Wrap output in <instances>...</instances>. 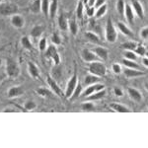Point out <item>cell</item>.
Masks as SVG:
<instances>
[{"label":"cell","mask_w":148,"mask_h":148,"mask_svg":"<svg viewBox=\"0 0 148 148\" xmlns=\"http://www.w3.org/2000/svg\"><path fill=\"white\" fill-rule=\"evenodd\" d=\"M21 73L20 66L15 59L8 57L6 59V75L10 79H16Z\"/></svg>","instance_id":"1"},{"label":"cell","mask_w":148,"mask_h":148,"mask_svg":"<svg viewBox=\"0 0 148 148\" xmlns=\"http://www.w3.org/2000/svg\"><path fill=\"white\" fill-rule=\"evenodd\" d=\"M88 70L91 74L98 76V77H104L107 74V67L105 65V63H103L101 60L89 62Z\"/></svg>","instance_id":"2"},{"label":"cell","mask_w":148,"mask_h":148,"mask_svg":"<svg viewBox=\"0 0 148 148\" xmlns=\"http://www.w3.org/2000/svg\"><path fill=\"white\" fill-rule=\"evenodd\" d=\"M105 38H106L107 42H111V44L116 42V39H118V32H116V29L111 18H109L107 21L106 29H105Z\"/></svg>","instance_id":"3"},{"label":"cell","mask_w":148,"mask_h":148,"mask_svg":"<svg viewBox=\"0 0 148 148\" xmlns=\"http://www.w3.org/2000/svg\"><path fill=\"white\" fill-rule=\"evenodd\" d=\"M19 12V7L12 2L0 3V16H12Z\"/></svg>","instance_id":"4"},{"label":"cell","mask_w":148,"mask_h":148,"mask_svg":"<svg viewBox=\"0 0 148 148\" xmlns=\"http://www.w3.org/2000/svg\"><path fill=\"white\" fill-rule=\"evenodd\" d=\"M78 83V76H77V68H76V65L74 67V73L73 75L70 77V79L68 80L67 84H66V88H65V92H64V97L69 99L70 96L72 95V93L75 89L76 85Z\"/></svg>","instance_id":"5"},{"label":"cell","mask_w":148,"mask_h":148,"mask_svg":"<svg viewBox=\"0 0 148 148\" xmlns=\"http://www.w3.org/2000/svg\"><path fill=\"white\" fill-rule=\"evenodd\" d=\"M56 47V46H54V45H51V46L47 47V49L46 51V56L47 58L51 59L56 65H58V64L60 63V56H59L58 51H57V49Z\"/></svg>","instance_id":"6"},{"label":"cell","mask_w":148,"mask_h":148,"mask_svg":"<svg viewBox=\"0 0 148 148\" xmlns=\"http://www.w3.org/2000/svg\"><path fill=\"white\" fill-rule=\"evenodd\" d=\"M47 84H49V88H51V90L52 91V93H54V94L57 95V96L60 97V98L64 97V93L62 91V89L59 87V85L57 84V82L56 81L54 78H52L51 75H47Z\"/></svg>","instance_id":"7"},{"label":"cell","mask_w":148,"mask_h":148,"mask_svg":"<svg viewBox=\"0 0 148 148\" xmlns=\"http://www.w3.org/2000/svg\"><path fill=\"white\" fill-rule=\"evenodd\" d=\"M105 89V86L101 84V83H95V84H92V85H89L86 87L85 90H82V93H81L80 97H88L89 95L93 94L94 92H97V91H100V90H103Z\"/></svg>","instance_id":"8"},{"label":"cell","mask_w":148,"mask_h":148,"mask_svg":"<svg viewBox=\"0 0 148 148\" xmlns=\"http://www.w3.org/2000/svg\"><path fill=\"white\" fill-rule=\"evenodd\" d=\"M81 57L85 62H92V61H98L100 60L98 56L94 53L93 51H90L88 49H83L81 51Z\"/></svg>","instance_id":"9"},{"label":"cell","mask_w":148,"mask_h":148,"mask_svg":"<svg viewBox=\"0 0 148 148\" xmlns=\"http://www.w3.org/2000/svg\"><path fill=\"white\" fill-rule=\"evenodd\" d=\"M25 93V90L22 86H12L10 89L7 91V97L9 99H14V98H18L22 96Z\"/></svg>","instance_id":"10"},{"label":"cell","mask_w":148,"mask_h":148,"mask_svg":"<svg viewBox=\"0 0 148 148\" xmlns=\"http://www.w3.org/2000/svg\"><path fill=\"white\" fill-rule=\"evenodd\" d=\"M10 23L14 28L16 29H22L25 26V19L20 14H14L10 18Z\"/></svg>","instance_id":"11"},{"label":"cell","mask_w":148,"mask_h":148,"mask_svg":"<svg viewBox=\"0 0 148 148\" xmlns=\"http://www.w3.org/2000/svg\"><path fill=\"white\" fill-rule=\"evenodd\" d=\"M93 51H94V53L98 56V58H99L100 60H103V61L108 60V58H109L108 49H106V47H104L102 46H98L93 49Z\"/></svg>","instance_id":"12"},{"label":"cell","mask_w":148,"mask_h":148,"mask_svg":"<svg viewBox=\"0 0 148 148\" xmlns=\"http://www.w3.org/2000/svg\"><path fill=\"white\" fill-rule=\"evenodd\" d=\"M131 8L134 11V14H136V16H138L141 20L144 19V9L138 0H131Z\"/></svg>","instance_id":"13"},{"label":"cell","mask_w":148,"mask_h":148,"mask_svg":"<svg viewBox=\"0 0 148 148\" xmlns=\"http://www.w3.org/2000/svg\"><path fill=\"white\" fill-rule=\"evenodd\" d=\"M27 68H28L29 75H30L32 78H34V79H39V78L40 77V69L34 62H33V61H29Z\"/></svg>","instance_id":"14"},{"label":"cell","mask_w":148,"mask_h":148,"mask_svg":"<svg viewBox=\"0 0 148 148\" xmlns=\"http://www.w3.org/2000/svg\"><path fill=\"white\" fill-rule=\"evenodd\" d=\"M123 74L127 78H135V77H140V76L146 75V72L142 70H137V69L125 67V69L123 70Z\"/></svg>","instance_id":"15"},{"label":"cell","mask_w":148,"mask_h":148,"mask_svg":"<svg viewBox=\"0 0 148 148\" xmlns=\"http://www.w3.org/2000/svg\"><path fill=\"white\" fill-rule=\"evenodd\" d=\"M127 93H128V96L130 97V99L132 100V101H134L136 103H140L142 101L141 93H140L139 90H137L136 88L130 87L127 89Z\"/></svg>","instance_id":"16"},{"label":"cell","mask_w":148,"mask_h":148,"mask_svg":"<svg viewBox=\"0 0 148 148\" xmlns=\"http://www.w3.org/2000/svg\"><path fill=\"white\" fill-rule=\"evenodd\" d=\"M123 16L125 17L126 21H127L128 23L130 24V25H132L133 22H134V11H133V9L131 8V6L130 4H125V13H123Z\"/></svg>","instance_id":"17"},{"label":"cell","mask_w":148,"mask_h":148,"mask_svg":"<svg viewBox=\"0 0 148 148\" xmlns=\"http://www.w3.org/2000/svg\"><path fill=\"white\" fill-rule=\"evenodd\" d=\"M116 26H118V29L120 30V32H121L123 35H125V37L131 38V39H132V38L134 37V35H133V33L131 32V30L127 27V26L125 25V23H123V22H118V23H116Z\"/></svg>","instance_id":"18"},{"label":"cell","mask_w":148,"mask_h":148,"mask_svg":"<svg viewBox=\"0 0 148 148\" xmlns=\"http://www.w3.org/2000/svg\"><path fill=\"white\" fill-rule=\"evenodd\" d=\"M84 36L86 37V39L89 40L90 42H92V44L94 45H101L102 42L101 40H100L99 36H98L96 33L92 32V31H88V32H85Z\"/></svg>","instance_id":"19"},{"label":"cell","mask_w":148,"mask_h":148,"mask_svg":"<svg viewBox=\"0 0 148 148\" xmlns=\"http://www.w3.org/2000/svg\"><path fill=\"white\" fill-rule=\"evenodd\" d=\"M20 44H21V46H22L23 49H26V51H33V49H34V47H33L32 42H31L30 38L27 37V36H24V37L21 38Z\"/></svg>","instance_id":"20"},{"label":"cell","mask_w":148,"mask_h":148,"mask_svg":"<svg viewBox=\"0 0 148 148\" xmlns=\"http://www.w3.org/2000/svg\"><path fill=\"white\" fill-rule=\"evenodd\" d=\"M57 24L61 31H67L68 30V19L64 14H60L57 18Z\"/></svg>","instance_id":"21"},{"label":"cell","mask_w":148,"mask_h":148,"mask_svg":"<svg viewBox=\"0 0 148 148\" xmlns=\"http://www.w3.org/2000/svg\"><path fill=\"white\" fill-rule=\"evenodd\" d=\"M57 8H58V0H51L49 2V16L51 19H54L56 13Z\"/></svg>","instance_id":"22"},{"label":"cell","mask_w":148,"mask_h":148,"mask_svg":"<svg viewBox=\"0 0 148 148\" xmlns=\"http://www.w3.org/2000/svg\"><path fill=\"white\" fill-rule=\"evenodd\" d=\"M105 95H106V90L103 89V90L94 92L93 94L89 95L88 97L85 98V100L86 101H97V100H101L102 98H104Z\"/></svg>","instance_id":"23"},{"label":"cell","mask_w":148,"mask_h":148,"mask_svg":"<svg viewBox=\"0 0 148 148\" xmlns=\"http://www.w3.org/2000/svg\"><path fill=\"white\" fill-rule=\"evenodd\" d=\"M68 30H69V32L71 33V35L74 36V37L77 36L79 28H78V24L74 18H70L68 20Z\"/></svg>","instance_id":"24"},{"label":"cell","mask_w":148,"mask_h":148,"mask_svg":"<svg viewBox=\"0 0 148 148\" xmlns=\"http://www.w3.org/2000/svg\"><path fill=\"white\" fill-rule=\"evenodd\" d=\"M110 108H111L113 111L116 112V113H130V110L127 108V107L123 106L121 104H119V103H113V104L110 105Z\"/></svg>","instance_id":"25"},{"label":"cell","mask_w":148,"mask_h":148,"mask_svg":"<svg viewBox=\"0 0 148 148\" xmlns=\"http://www.w3.org/2000/svg\"><path fill=\"white\" fill-rule=\"evenodd\" d=\"M44 26L42 25H36L33 27L31 30V36H32L34 39H39L42 37V33H44Z\"/></svg>","instance_id":"26"},{"label":"cell","mask_w":148,"mask_h":148,"mask_svg":"<svg viewBox=\"0 0 148 148\" xmlns=\"http://www.w3.org/2000/svg\"><path fill=\"white\" fill-rule=\"evenodd\" d=\"M82 90H83L82 85H81V83L78 81L77 85H76L75 89H74V91L72 93V95L70 96V98H69V100H70V101H75V100H77L78 98L80 97L81 93H82Z\"/></svg>","instance_id":"27"},{"label":"cell","mask_w":148,"mask_h":148,"mask_svg":"<svg viewBox=\"0 0 148 148\" xmlns=\"http://www.w3.org/2000/svg\"><path fill=\"white\" fill-rule=\"evenodd\" d=\"M100 80V77L98 76H95L93 74H88L87 76L85 77L84 79V85L85 86H89V85H92V84H95V83H98Z\"/></svg>","instance_id":"28"},{"label":"cell","mask_w":148,"mask_h":148,"mask_svg":"<svg viewBox=\"0 0 148 148\" xmlns=\"http://www.w3.org/2000/svg\"><path fill=\"white\" fill-rule=\"evenodd\" d=\"M137 46V42H133V40H128V42H123L121 45V49H125V51H134L135 47Z\"/></svg>","instance_id":"29"},{"label":"cell","mask_w":148,"mask_h":148,"mask_svg":"<svg viewBox=\"0 0 148 148\" xmlns=\"http://www.w3.org/2000/svg\"><path fill=\"white\" fill-rule=\"evenodd\" d=\"M83 11H84V2L82 0H79L76 6V17L80 21L83 20Z\"/></svg>","instance_id":"30"},{"label":"cell","mask_w":148,"mask_h":148,"mask_svg":"<svg viewBox=\"0 0 148 148\" xmlns=\"http://www.w3.org/2000/svg\"><path fill=\"white\" fill-rule=\"evenodd\" d=\"M121 62L123 63V65L127 68H132V69H137V70H141V67L136 63V61H133V60H130V59H125L123 58Z\"/></svg>","instance_id":"31"},{"label":"cell","mask_w":148,"mask_h":148,"mask_svg":"<svg viewBox=\"0 0 148 148\" xmlns=\"http://www.w3.org/2000/svg\"><path fill=\"white\" fill-rule=\"evenodd\" d=\"M30 11L33 14H39L40 12V0H33L30 5Z\"/></svg>","instance_id":"32"},{"label":"cell","mask_w":148,"mask_h":148,"mask_svg":"<svg viewBox=\"0 0 148 148\" xmlns=\"http://www.w3.org/2000/svg\"><path fill=\"white\" fill-rule=\"evenodd\" d=\"M49 2H51V0H40V12H42L46 17L49 16Z\"/></svg>","instance_id":"33"},{"label":"cell","mask_w":148,"mask_h":148,"mask_svg":"<svg viewBox=\"0 0 148 148\" xmlns=\"http://www.w3.org/2000/svg\"><path fill=\"white\" fill-rule=\"evenodd\" d=\"M81 110H82L83 112H94L95 110H96V107H95V105L90 101H88V102L86 101L81 105Z\"/></svg>","instance_id":"34"},{"label":"cell","mask_w":148,"mask_h":148,"mask_svg":"<svg viewBox=\"0 0 148 148\" xmlns=\"http://www.w3.org/2000/svg\"><path fill=\"white\" fill-rule=\"evenodd\" d=\"M107 9H108V6H107V4H104V5L98 7L96 12H95V15L94 16H96V18L103 17V16H104L105 14L107 13Z\"/></svg>","instance_id":"35"},{"label":"cell","mask_w":148,"mask_h":148,"mask_svg":"<svg viewBox=\"0 0 148 148\" xmlns=\"http://www.w3.org/2000/svg\"><path fill=\"white\" fill-rule=\"evenodd\" d=\"M134 52H135V54H136V56H140L141 57H143V56H146L147 51H146V47H145L144 46L137 44V46H136V47H135V49H134Z\"/></svg>","instance_id":"36"},{"label":"cell","mask_w":148,"mask_h":148,"mask_svg":"<svg viewBox=\"0 0 148 148\" xmlns=\"http://www.w3.org/2000/svg\"><path fill=\"white\" fill-rule=\"evenodd\" d=\"M36 93H37L38 95H40V97H44V98L51 95V92L49 91V90H47V88H44V87H40V88H38V89H36Z\"/></svg>","instance_id":"37"},{"label":"cell","mask_w":148,"mask_h":148,"mask_svg":"<svg viewBox=\"0 0 148 148\" xmlns=\"http://www.w3.org/2000/svg\"><path fill=\"white\" fill-rule=\"evenodd\" d=\"M125 3L123 0H118L116 1V11L118 13L120 14L121 16H123V13H125Z\"/></svg>","instance_id":"38"},{"label":"cell","mask_w":148,"mask_h":148,"mask_svg":"<svg viewBox=\"0 0 148 148\" xmlns=\"http://www.w3.org/2000/svg\"><path fill=\"white\" fill-rule=\"evenodd\" d=\"M51 40L52 45H54V46H59V45H61V42H62L60 36H59L58 33H56V32L51 35Z\"/></svg>","instance_id":"39"},{"label":"cell","mask_w":148,"mask_h":148,"mask_svg":"<svg viewBox=\"0 0 148 148\" xmlns=\"http://www.w3.org/2000/svg\"><path fill=\"white\" fill-rule=\"evenodd\" d=\"M123 56H125V59H130V60H133V61L137 60V56L135 54V52L132 51H125Z\"/></svg>","instance_id":"40"},{"label":"cell","mask_w":148,"mask_h":148,"mask_svg":"<svg viewBox=\"0 0 148 148\" xmlns=\"http://www.w3.org/2000/svg\"><path fill=\"white\" fill-rule=\"evenodd\" d=\"M24 108H25V110L27 112L33 111V110H35L36 108H37V104H36V102L29 100V101L25 102V104H24Z\"/></svg>","instance_id":"41"},{"label":"cell","mask_w":148,"mask_h":148,"mask_svg":"<svg viewBox=\"0 0 148 148\" xmlns=\"http://www.w3.org/2000/svg\"><path fill=\"white\" fill-rule=\"evenodd\" d=\"M47 49V42L46 38H42L39 42V49L40 52H45Z\"/></svg>","instance_id":"42"},{"label":"cell","mask_w":148,"mask_h":148,"mask_svg":"<svg viewBox=\"0 0 148 148\" xmlns=\"http://www.w3.org/2000/svg\"><path fill=\"white\" fill-rule=\"evenodd\" d=\"M112 70H113V72L114 74H121V71H123V69H121V64L119 63H114L113 65H112Z\"/></svg>","instance_id":"43"},{"label":"cell","mask_w":148,"mask_h":148,"mask_svg":"<svg viewBox=\"0 0 148 148\" xmlns=\"http://www.w3.org/2000/svg\"><path fill=\"white\" fill-rule=\"evenodd\" d=\"M140 38L142 40H147L148 39V27H144L140 30Z\"/></svg>","instance_id":"44"},{"label":"cell","mask_w":148,"mask_h":148,"mask_svg":"<svg viewBox=\"0 0 148 148\" xmlns=\"http://www.w3.org/2000/svg\"><path fill=\"white\" fill-rule=\"evenodd\" d=\"M86 13H87V16L89 17H93L95 15V6H89L86 8Z\"/></svg>","instance_id":"45"},{"label":"cell","mask_w":148,"mask_h":148,"mask_svg":"<svg viewBox=\"0 0 148 148\" xmlns=\"http://www.w3.org/2000/svg\"><path fill=\"white\" fill-rule=\"evenodd\" d=\"M114 94L116 95V96H118V97H121L123 95V90H121V88L114 87Z\"/></svg>","instance_id":"46"},{"label":"cell","mask_w":148,"mask_h":148,"mask_svg":"<svg viewBox=\"0 0 148 148\" xmlns=\"http://www.w3.org/2000/svg\"><path fill=\"white\" fill-rule=\"evenodd\" d=\"M106 1H107V0H96V1H95V4H94L95 8H98V7L106 4Z\"/></svg>","instance_id":"47"},{"label":"cell","mask_w":148,"mask_h":148,"mask_svg":"<svg viewBox=\"0 0 148 148\" xmlns=\"http://www.w3.org/2000/svg\"><path fill=\"white\" fill-rule=\"evenodd\" d=\"M141 63H142V65H144L146 68L148 67V58H147V56H143V57H142Z\"/></svg>","instance_id":"48"},{"label":"cell","mask_w":148,"mask_h":148,"mask_svg":"<svg viewBox=\"0 0 148 148\" xmlns=\"http://www.w3.org/2000/svg\"><path fill=\"white\" fill-rule=\"evenodd\" d=\"M2 112H3V113H15L16 110L12 109V108H6V109H4Z\"/></svg>","instance_id":"49"},{"label":"cell","mask_w":148,"mask_h":148,"mask_svg":"<svg viewBox=\"0 0 148 148\" xmlns=\"http://www.w3.org/2000/svg\"><path fill=\"white\" fill-rule=\"evenodd\" d=\"M95 1H96V0H88V5H89V6H94Z\"/></svg>","instance_id":"50"},{"label":"cell","mask_w":148,"mask_h":148,"mask_svg":"<svg viewBox=\"0 0 148 148\" xmlns=\"http://www.w3.org/2000/svg\"><path fill=\"white\" fill-rule=\"evenodd\" d=\"M4 78H5V76H4L3 74H0V83H1L2 81L4 80Z\"/></svg>","instance_id":"51"},{"label":"cell","mask_w":148,"mask_h":148,"mask_svg":"<svg viewBox=\"0 0 148 148\" xmlns=\"http://www.w3.org/2000/svg\"><path fill=\"white\" fill-rule=\"evenodd\" d=\"M1 64H2V59L0 58V66H1Z\"/></svg>","instance_id":"52"},{"label":"cell","mask_w":148,"mask_h":148,"mask_svg":"<svg viewBox=\"0 0 148 148\" xmlns=\"http://www.w3.org/2000/svg\"><path fill=\"white\" fill-rule=\"evenodd\" d=\"M2 1H3V0H0V3H1V2H2Z\"/></svg>","instance_id":"53"},{"label":"cell","mask_w":148,"mask_h":148,"mask_svg":"<svg viewBox=\"0 0 148 148\" xmlns=\"http://www.w3.org/2000/svg\"><path fill=\"white\" fill-rule=\"evenodd\" d=\"M0 38H1V33H0Z\"/></svg>","instance_id":"54"}]
</instances>
